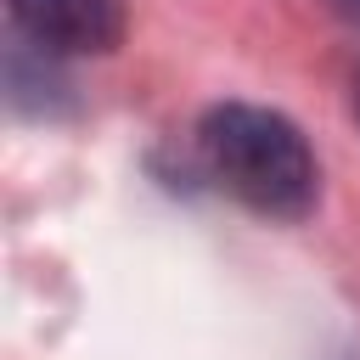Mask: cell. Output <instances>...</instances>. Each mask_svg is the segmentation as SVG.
Masks as SVG:
<instances>
[{"mask_svg":"<svg viewBox=\"0 0 360 360\" xmlns=\"http://www.w3.org/2000/svg\"><path fill=\"white\" fill-rule=\"evenodd\" d=\"M202 169L253 214L264 219H304L321 197V169L304 129L253 101H219L197 124Z\"/></svg>","mask_w":360,"mask_h":360,"instance_id":"cell-1","label":"cell"},{"mask_svg":"<svg viewBox=\"0 0 360 360\" xmlns=\"http://www.w3.org/2000/svg\"><path fill=\"white\" fill-rule=\"evenodd\" d=\"M6 11L45 56H101L124 39V0H6Z\"/></svg>","mask_w":360,"mask_h":360,"instance_id":"cell-2","label":"cell"},{"mask_svg":"<svg viewBox=\"0 0 360 360\" xmlns=\"http://www.w3.org/2000/svg\"><path fill=\"white\" fill-rule=\"evenodd\" d=\"M326 6H332V11H338L349 28H360V0H326Z\"/></svg>","mask_w":360,"mask_h":360,"instance_id":"cell-3","label":"cell"},{"mask_svg":"<svg viewBox=\"0 0 360 360\" xmlns=\"http://www.w3.org/2000/svg\"><path fill=\"white\" fill-rule=\"evenodd\" d=\"M354 118H360V73H354Z\"/></svg>","mask_w":360,"mask_h":360,"instance_id":"cell-4","label":"cell"}]
</instances>
